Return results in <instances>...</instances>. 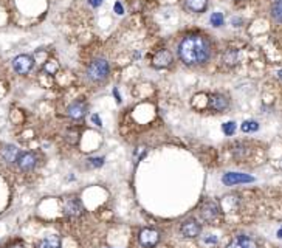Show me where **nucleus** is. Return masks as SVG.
<instances>
[{"instance_id": "obj_4", "label": "nucleus", "mask_w": 282, "mask_h": 248, "mask_svg": "<svg viewBox=\"0 0 282 248\" xmlns=\"http://www.w3.org/2000/svg\"><path fill=\"white\" fill-rule=\"evenodd\" d=\"M62 208H64L65 216H68V217H79L82 212H84L82 203L79 202L78 198H75V197H67V198H64Z\"/></svg>"}, {"instance_id": "obj_16", "label": "nucleus", "mask_w": 282, "mask_h": 248, "mask_svg": "<svg viewBox=\"0 0 282 248\" xmlns=\"http://www.w3.org/2000/svg\"><path fill=\"white\" fill-rule=\"evenodd\" d=\"M2 157L5 158V161L13 163L19 157V149L16 146H6V148L2 149Z\"/></svg>"}, {"instance_id": "obj_3", "label": "nucleus", "mask_w": 282, "mask_h": 248, "mask_svg": "<svg viewBox=\"0 0 282 248\" xmlns=\"http://www.w3.org/2000/svg\"><path fill=\"white\" fill-rule=\"evenodd\" d=\"M33 65H34V61H33V57L28 54H19L14 57V61H13V68H14V72L19 75L30 73Z\"/></svg>"}, {"instance_id": "obj_27", "label": "nucleus", "mask_w": 282, "mask_h": 248, "mask_svg": "<svg viewBox=\"0 0 282 248\" xmlns=\"http://www.w3.org/2000/svg\"><path fill=\"white\" fill-rule=\"evenodd\" d=\"M113 93H115V98H116V102H121V98H120V93H118V90H113Z\"/></svg>"}, {"instance_id": "obj_22", "label": "nucleus", "mask_w": 282, "mask_h": 248, "mask_svg": "<svg viewBox=\"0 0 282 248\" xmlns=\"http://www.w3.org/2000/svg\"><path fill=\"white\" fill-rule=\"evenodd\" d=\"M87 161L92 164V166H95V168H99V166H102V164H104L102 158H89Z\"/></svg>"}, {"instance_id": "obj_18", "label": "nucleus", "mask_w": 282, "mask_h": 248, "mask_svg": "<svg viewBox=\"0 0 282 248\" xmlns=\"http://www.w3.org/2000/svg\"><path fill=\"white\" fill-rule=\"evenodd\" d=\"M223 62H225L227 65L237 64V51L236 50H228L225 54H223Z\"/></svg>"}, {"instance_id": "obj_15", "label": "nucleus", "mask_w": 282, "mask_h": 248, "mask_svg": "<svg viewBox=\"0 0 282 248\" xmlns=\"http://www.w3.org/2000/svg\"><path fill=\"white\" fill-rule=\"evenodd\" d=\"M38 248H61V239L59 236H48L39 242Z\"/></svg>"}, {"instance_id": "obj_8", "label": "nucleus", "mask_w": 282, "mask_h": 248, "mask_svg": "<svg viewBox=\"0 0 282 248\" xmlns=\"http://www.w3.org/2000/svg\"><path fill=\"white\" fill-rule=\"evenodd\" d=\"M16 163L22 171H31L38 164V157L34 155L33 152H25V153H20Z\"/></svg>"}, {"instance_id": "obj_29", "label": "nucleus", "mask_w": 282, "mask_h": 248, "mask_svg": "<svg viewBox=\"0 0 282 248\" xmlns=\"http://www.w3.org/2000/svg\"><path fill=\"white\" fill-rule=\"evenodd\" d=\"M8 248H23L22 245H13V247H8Z\"/></svg>"}, {"instance_id": "obj_2", "label": "nucleus", "mask_w": 282, "mask_h": 248, "mask_svg": "<svg viewBox=\"0 0 282 248\" xmlns=\"http://www.w3.org/2000/svg\"><path fill=\"white\" fill-rule=\"evenodd\" d=\"M110 73V65L109 62L105 61V59H96V61H93L90 65H89V70H87V75L92 81L95 82H101V81H105L107 79Z\"/></svg>"}, {"instance_id": "obj_30", "label": "nucleus", "mask_w": 282, "mask_h": 248, "mask_svg": "<svg viewBox=\"0 0 282 248\" xmlns=\"http://www.w3.org/2000/svg\"><path fill=\"white\" fill-rule=\"evenodd\" d=\"M278 76H279V79L282 81V70H281V72H278Z\"/></svg>"}, {"instance_id": "obj_20", "label": "nucleus", "mask_w": 282, "mask_h": 248, "mask_svg": "<svg viewBox=\"0 0 282 248\" xmlns=\"http://www.w3.org/2000/svg\"><path fill=\"white\" fill-rule=\"evenodd\" d=\"M223 14L222 13H213V16H211V19H209V22H211V25L213 27H216V28H219V27H222L223 25Z\"/></svg>"}, {"instance_id": "obj_19", "label": "nucleus", "mask_w": 282, "mask_h": 248, "mask_svg": "<svg viewBox=\"0 0 282 248\" xmlns=\"http://www.w3.org/2000/svg\"><path fill=\"white\" fill-rule=\"evenodd\" d=\"M259 129V123L257 121H243L242 124V132H256Z\"/></svg>"}, {"instance_id": "obj_9", "label": "nucleus", "mask_w": 282, "mask_h": 248, "mask_svg": "<svg viewBox=\"0 0 282 248\" xmlns=\"http://www.w3.org/2000/svg\"><path fill=\"white\" fill-rule=\"evenodd\" d=\"M219 211H220L219 205H217L216 202H213V200H209V202H206V203L202 205V208H200V216H202L203 220L211 222V220H214V219L219 216Z\"/></svg>"}, {"instance_id": "obj_5", "label": "nucleus", "mask_w": 282, "mask_h": 248, "mask_svg": "<svg viewBox=\"0 0 282 248\" xmlns=\"http://www.w3.org/2000/svg\"><path fill=\"white\" fill-rule=\"evenodd\" d=\"M180 233L185 236V238H191V239L197 238V236H200V233H202V225L195 219H186L182 223Z\"/></svg>"}, {"instance_id": "obj_24", "label": "nucleus", "mask_w": 282, "mask_h": 248, "mask_svg": "<svg viewBox=\"0 0 282 248\" xmlns=\"http://www.w3.org/2000/svg\"><path fill=\"white\" fill-rule=\"evenodd\" d=\"M92 121L95 123L96 126H101L102 123H101V120H99V116L98 115H92Z\"/></svg>"}, {"instance_id": "obj_28", "label": "nucleus", "mask_w": 282, "mask_h": 248, "mask_svg": "<svg viewBox=\"0 0 282 248\" xmlns=\"http://www.w3.org/2000/svg\"><path fill=\"white\" fill-rule=\"evenodd\" d=\"M278 238H282V227L278 230Z\"/></svg>"}, {"instance_id": "obj_12", "label": "nucleus", "mask_w": 282, "mask_h": 248, "mask_svg": "<svg viewBox=\"0 0 282 248\" xmlns=\"http://www.w3.org/2000/svg\"><path fill=\"white\" fill-rule=\"evenodd\" d=\"M171 62H172V54L168 50H160L154 56V59H152V65L155 68H166L171 65Z\"/></svg>"}, {"instance_id": "obj_11", "label": "nucleus", "mask_w": 282, "mask_h": 248, "mask_svg": "<svg viewBox=\"0 0 282 248\" xmlns=\"http://www.w3.org/2000/svg\"><path fill=\"white\" fill-rule=\"evenodd\" d=\"M230 101L225 95H220V93H214L209 98V107L216 110V112H223L225 109H228Z\"/></svg>"}, {"instance_id": "obj_14", "label": "nucleus", "mask_w": 282, "mask_h": 248, "mask_svg": "<svg viewBox=\"0 0 282 248\" xmlns=\"http://www.w3.org/2000/svg\"><path fill=\"white\" fill-rule=\"evenodd\" d=\"M185 5L192 13H203L208 6V0H185Z\"/></svg>"}, {"instance_id": "obj_21", "label": "nucleus", "mask_w": 282, "mask_h": 248, "mask_svg": "<svg viewBox=\"0 0 282 248\" xmlns=\"http://www.w3.org/2000/svg\"><path fill=\"white\" fill-rule=\"evenodd\" d=\"M222 131H223V134H225V135L231 137L234 132H236V123H233V121L225 123V124L222 126Z\"/></svg>"}, {"instance_id": "obj_17", "label": "nucleus", "mask_w": 282, "mask_h": 248, "mask_svg": "<svg viewBox=\"0 0 282 248\" xmlns=\"http://www.w3.org/2000/svg\"><path fill=\"white\" fill-rule=\"evenodd\" d=\"M272 17L276 22L282 23V0H278V2L273 3V6H272Z\"/></svg>"}, {"instance_id": "obj_23", "label": "nucleus", "mask_w": 282, "mask_h": 248, "mask_svg": "<svg viewBox=\"0 0 282 248\" xmlns=\"http://www.w3.org/2000/svg\"><path fill=\"white\" fill-rule=\"evenodd\" d=\"M115 13H116V14H123V6H121L120 2L115 3Z\"/></svg>"}, {"instance_id": "obj_13", "label": "nucleus", "mask_w": 282, "mask_h": 248, "mask_svg": "<svg viewBox=\"0 0 282 248\" xmlns=\"http://www.w3.org/2000/svg\"><path fill=\"white\" fill-rule=\"evenodd\" d=\"M227 248H257V244L246 236H237L236 239H233L228 244Z\"/></svg>"}, {"instance_id": "obj_25", "label": "nucleus", "mask_w": 282, "mask_h": 248, "mask_svg": "<svg viewBox=\"0 0 282 248\" xmlns=\"http://www.w3.org/2000/svg\"><path fill=\"white\" fill-rule=\"evenodd\" d=\"M89 3H90L92 6L96 8V6H99V5L102 3V0H89Z\"/></svg>"}, {"instance_id": "obj_1", "label": "nucleus", "mask_w": 282, "mask_h": 248, "mask_svg": "<svg viewBox=\"0 0 282 248\" xmlns=\"http://www.w3.org/2000/svg\"><path fill=\"white\" fill-rule=\"evenodd\" d=\"M179 54L186 65H200L209 61L213 49L211 42L202 34H189L182 41Z\"/></svg>"}, {"instance_id": "obj_26", "label": "nucleus", "mask_w": 282, "mask_h": 248, "mask_svg": "<svg viewBox=\"0 0 282 248\" xmlns=\"http://www.w3.org/2000/svg\"><path fill=\"white\" fill-rule=\"evenodd\" d=\"M205 242H206V244H216V242H217V238H214V236H213V238H205Z\"/></svg>"}, {"instance_id": "obj_6", "label": "nucleus", "mask_w": 282, "mask_h": 248, "mask_svg": "<svg viewBox=\"0 0 282 248\" xmlns=\"http://www.w3.org/2000/svg\"><path fill=\"white\" fill-rule=\"evenodd\" d=\"M222 182L227 186H234V185H240V183H251L254 182V177L248 174H240V172H228L222 177Z\"/></svg>"}, {"instance_id": "obj_7", "label": "nucleus", "mask_w": 282, "mask_h": 248, "mask_svg": "<svg viewBox=\"0 0 282 248\" xmlns=\"http://www.w3.org/2000/svg\"><path fill=\"white\" fill-rule=\"evenodd\" d=\"M160 241V234L158 231L152 230V228H143L140 233V244L144 248H152L155 247Z\"/></svg>"}, {"instance_id": "obj_10", "label": "nucleus", "mask_w": 282, "mask_h": 248, "mask_svg": "<svg viewBox=\"0 0 282 248\" xmlns=\"http://www.w3.org/2000/svg\"><path fill=\"white\" fill-rule=\"evenodd\" d=\"M87 110H89L87 102H84V101H76V102H73L72 105H68L67 115L72 118V120H81V118L87 113Z\"/></svg>"}]
</instances>
